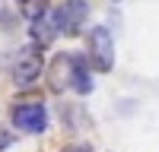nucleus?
<instances>
[{"label": "nucleus", "mask_w": 159, "mask_h": 152, "mask_svg": "<svg viewBox=\"0 0 159 152\" xmlns=\"http://www.w3.org/2000/svg\"><path fill=\"white\" fill-rule=\"evenodd\" d=\"M86 63H92L99 73H108L115 67V41H111V32L105 25H96L89 32V54Z\"/></svg>", "instance_id": "obj_1"}, {"label": "nucleus", "mask_w": 159, "mask_h": 152, "mask_svg": "<svg viewBox=\"0 0 159 152\" xmlns=\"http://www.w3.org/2000/svg\"><path fill=\"white\" fill-rule=\"evenodd\" d=\"M13 82H16V86H32L35 79H38V76H42L45 73V60H42V51H38V48H22L19 51V54L16 57H13Z\"/></svg>", "instance_id": "obj_2"}, {"label": "nucleus", "mask_w": 159, "mask_h": 152, "mask_svg": "<svg viewBox=\"0 0 159 152\" xmlns=\"http://www.w3.org/2000/svg\"><path fill=\"white\" fill-rule=\"evenodd\" d=\"M89 16V6L86 0H64V3L51 13V19H54V29L57 35H76L83 29V22Z\"/></svg>", "instance_id": "obj_3"}, {"label": "nucleus", "mask_w": 159, "mask_h": 152, "mask_svg": "<svg viewBox=\"0 0 159 152\" xmlns=\"http://www.w3.org/2000/svg\"><path fill=\"white\" fill-rule=\"evenodd\" d=\"M10 117L25 133H45L48 130V108L42 101H19L16 108H10Z\"/></svg>", "instance_id": "obj_4"}, {"label": "nucleus", "mask_w": 159, "mask_h": 152, "mask_svg": "<svg viewBox=\"0 0 159 152\" xmlns=\"http://www.w3.org/2000/svg\"><path fill=\"white\" fill-rule=\"evenodd\" d=\"M70 89H76L80 95H89L92 92L89 63H86V57H80V54H70Z\"/></svg>", "instance_id": "obj_5"}, {"label": "nucleus", "mask_w": 159, "mask_h": 152, "mask_svg": "<svg viewBox=\"0 0 159 152\" xmlns=\"http://www.w3.org/2000/svg\"><path fill=\"white\" fill-rule=\"evenodd\" d=\"M29 35H32V48H38V51H45L51 41H54V38H57V29H54V19H51V13H45L42 19H35V22H32Z\"/></svg>", "instance_id": "obj_6"}, {"label": "nucleus", "mask_w": 159, "mask_h": 152, "mask_svg": "<svg viewBox=\"0 0 159 152\" xmlns=\"http://www.w3.org/2000/svg\"><path fill=\"white\" fill-rule=\"evenodd\" d=\"M48 76H51V89H54V92H64V89L70 86V54H57L51 60Z\"/></svg>", "instance_id": "obj_7"}, {"label": "nucleus", "mask_w": 159, "mask_h": 152, "mask_svg": "<svg viewBox=\"0 0 159 152\" xmlns=\"http://www.w3.org/2000/svg\"><path fill=\"white\" fill-rule=\"evenodd\" d=\"M16 6H19V13L29 22H35V19H42L45 13H51V0H16Z\"/></svg>", "instance_id": "obj_8"}, {"label": "nucleus", "mask_w": 159, "mask_h": 152, "mask_svg": "<svg viewBox=\"0 0 159 152\" xmlns=\"http://www.w3.org/2000/svg\"><path fill=\"white\" fill-rule=\"evenodd\" d=\"M64 152H96V149H92V146H83V143H76V146H67Z\"/></svg>", "instance_id": "obj_9"}, {"label": "nucleus", "mask_w": 159, "mask_h": 152, "mask_svg": "<svg viewBox=\"0 0 159 152\" xmlns=\"http://www.w3.org/2000/svg\"><path fill=\"white\" fill-rule=\"evenodd\" d=\"M10 143H13V136H10L7 130H0V152H3V149H7Z\"/></svg>", "instance_id": "obj_10"}, {"label": "nucleus", "mask_w": 159, "mask_h": 152, "mask_svg": "<svg viewBox=\"0 0 159 152\" xmlns=\"http://www.w3.org/2000/svg\"><path fill=\"white\" fill-rule=\"evenodd\" d=\"M115 3H118V0H115Z\"/></svg>", "instance_id": "obj_11"}]
</instances>
